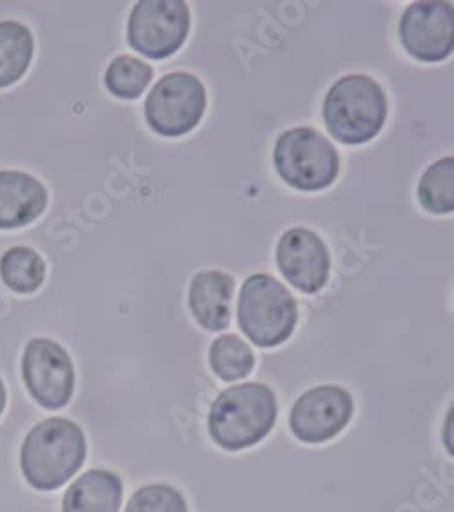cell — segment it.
<instances>
[{"instance_id": "8", "label": "cell", "mask_w": 454, "mask_h": 512, "mask_svg": "<svg viewBox=\"0 0 454 512\" xmlns=\"http://www.w3.org/2000/svg\"><path fill=\"white\" fill-rule=\"evenodd\" d=\"M22 378L35 402L57 411L70 404L75 369L70 353L50 338H33L22 355Z\"/></svg>"}, {"instance_id": "21", "label": "cell", "mask_w": 454, "mask_h": 512, "mask_svg": "<svg viewBox=\"0 0 454 512\" xmlns=\"http://www.w3.org/2000/svg\"><path fill=\"white\" fill-rule=\"evenodd\" d=\"M4 407H6V387H4V382L0 380V416H2Z\"/></svg>"}, {"instance_id": "11", "label": "cell", "mask_w": 454, "mask_h": 512, "mask_svg": "<svg viewBox=\"0 0 454 512\" xmlns=\"http://www.w3.org/2000/svg\"><path fill=\"white\" fill-rule=\"evenodd\" d=\"M277 264L291 286L306 295H315L326 286L331 271V255L315 231L293 227L278 242Z\"/></svg>"}, {"instance_id": "20", "label": "cell", "mask_w": 454, "mask_h": 512, "mask_svg": "<svg viewBox=\"0 0 454 512\" xmlns=\"http://www.w3.org/2000/svg\"><path fill=\"white\" fill-rule=\"evenodd\" d=\"M126 512H188V503L177 489L153 483L131 496Z\"/></svg>"}, {"instance_id": "17", "label": "cell", "mask_w": 454, "mask_h": 512, "mask_svg": "<svg viewBox=\"0 0 454 512\" xmlns=\"http://www.w3.org/2000/svg\"><path fill=\"white\" fill-rule=\"evenodd\" d=\"M209 364L220 380L235 382L251 375L255 367V355L242 338L224 335L211 344Z\"/></svg>"}, {"instance_id": "14", "label": "cell", "mask_w": 454, "mask_h": 512, "mask_svg": "<svg viewBox=\"0 0 454 512\" xmlns=\"http://www.w3.org/2000/svg\"><path fill=\"white\" fill-rule=\"evenodd\" d=\"M124 485L119 474L93 469L66 491L62 512H119Z\"/></svg>"}, {"instance_id": "4", "label": "cell", "mask_w": 454, "mask_h": 512, "mask_svg": "<svg viewBox=\"0 0 454 512\" xmlns=\"http://www.w3.org/2000/svg\"><path fill=\"white\" fill-rule=\"evenodd\" d=\"M297 322V300L284 284L264 273L247 278L238 298V324L253 344H284L293 335Z\"/></svg>"}, {"instance_id": "6", "label": "cell", "mask_w": 454, "mask_h": 512, "mask_svg": "<svg viewBox=\"0 0 454 512\" xmlns=\"http://www.w3.org/2000/svg\"><path fill=\"white\" fill-rule=\"evenodd\" d=\"M208 95L191 73H169L149 91L144 113L149 128L160 137L177 138L197 128L206 113Z\"/></svg>"}, {"instance_id": "2", "label": "cell", "mask_w": 454, "mask_h": 512, "mask_svg": "<svg viewBox=\"0 0 454 512\" xmlns=\"http://www.w3.org/2000/svg\"><path fill=\"white\" fill-rule=\"evenodd\" d=\"M277 416V398L267 385H233L211 405L209 434L222 449L242 451L262 442Z\"/></svg>"}, {"instance_id": "12", "label": "cell", "mask_w": 454, "mask_h": 512, "mask_svg": "<svg viewBox=\"0 0 454 512\" xmlns=\"http://www.w3.org/2000/svg\"><path fill=\"white\" fill-rule=\"evenodd\" d=\"M48 206V191L37 178L20 171H0V229L35 222Z\"/></svg>"}, {"instance_id": "18", "label": "cell", "mask_w": 454, "mask_h": 512, "mask_svg": "<svg viewBox=\"0 0 454 512\" xmlns=\"http://www.w3.org/2000/svg\"><path fill=\"white\" fill-rule=\"evenodd\" d=\"M418 200L429 213L447 215L454 209V158L445 157L429 166L418 186Z\"/></svg>"}, {"instance_id": "10", "label": "cell", "mask_w": 454, "mask_h": 512, "mask_svg": "<svg viewBox=\"0 0 454 512\" xmlns=\"http://www.w3.org/2000/svg\"><path fill=\"white\" fill-rule=\"evenodd\" d=\"M400 42L420 62L447 59L453 53V6L438 0L411 4L400 20Z\"/></svg>"}, {"instance_id": "13", "label": "cell", "mask_w": 454, "mask_h": 512, "mask_svg": "<svg viewBox=\"0 0 454 512\" xmlns=\"http://www.w3.org/2000/svg\"><path fill=\"white\" fill-rule=\"evenodd\" d=\"M235 280L222 271L198 273L189 287V309L208 331H224L231 320Z\"/></svg>"}, {"instance_id": "7", "label": "cell", "mask_w": 454, "mask_h": 512, "mask_svg": "<svg viewBox=\"0 0 454 512\" xmlns=\"http://www.w3.org/2000/svg\"><path fill=\"white\" fill-rule=\"evenodd\" d=\"M189 8L182 0H140L131 11L129 46L151 60L175 55L189 35Z\"/></svg>"}, {"instance_id": "16", "label": "cell", "mask_w": 454, "mask_h": 512, "mask_svg": "<svg viewBox=\"0 0 454 512\" xmlns=\"http://www.w3.org/2000/svg\"><path fill=\"white\" fill-rule=\"evenodd\" d=\"M0 278L19 295L35 293L46 278V266L30 247H11L0 258Z\"/></svg>"}, {"instance_id": "1", "label": "cell", "mask_w": 454, "mask_h": 512, "mask_svg": "<svg viewBox=\"0 0 454 512\" xmlns=\"http://www.w3.org/2000/svg\"><path fill=\"white\" fill-rule=\"evenodd\" d=\"M86 436L66 418L35 425L20 449V469L33 489L55 491L86 462Z\"/></svg>"}, {"instance_id": "5", "label": "cell", "mask_w": 454, "mask_h": 512, "mask_svg": "<svg viewBox=\"0 0 454 512\" xmlns=\"http://www.w3.org/2000/svg\"><path fill=\"white\" fill-rule=\"evenodd\" d=\"M273 162L287 186L306 193L329 188L340 171L335 146L311 128L284 131L278 137Z\"/></svg>"}, {"instance_id": "3", "label": "cell", "mask_w": 454, "mask_h": 512, "mask_svg": "<svg viewBox=\"0 0 454 512\" xmlns=\"http://www.w3.org/2000/svg\"><path fill=\"white\" fill-rule=\"evenodd\" d=\"M387 119V97L382 86L367 75H349L335 82L324 100L327 131L342 144H367L382 131Z\"/></svg>"}, {"instance_id": "9", "label": "cell", "mask_w": 454, "mask_h": 512, "mask_svg": "<svg viewBox=\"0 0 454 512\" xmlns=\"http://www.w3.org/2000/svg\"><path fill=\"white\" fill-rule=\"evenodd\" d=\"M355 411L353 396L338 385H320L298 398L289 425L304 444H324L342 433Z\"/></svg>"}, {"instance_id": "19", "label": "cell", "mask_w": 454, "mask_h": 512, "mask_svg": "<svg viewBox=\"0 0 454 512\" xmlns=\"http://www.w3.org/2000/svg\"><path fill=\"white\" fill-rule=\"evenodd\" d=\"M106 86L109 91L124 100L139 99L153 79V68L129 55H120L109 64L106 71Z\"/></svg>"}, {"instance_id": "15", "label": "cell", "mask_w": 454, "mask_h": 512, "mask_svg": "<svg viewBox=\"0 0 454 512\" xmlns=\"http://www.w3.org/2000/svg\"><path fill=\"white\" fill-rule=\"evenodd\" d=\"M31 31L13 20L0 22V88L19 82L33 59Z\"/></svg>"}]
</instances>
